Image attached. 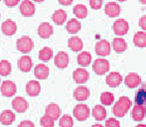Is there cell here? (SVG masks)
<instances>
[{"label": "cell", "instance_id": "obj_1", "mask_svg": "<svg viewBox=\"0 0 146 127\" xmlns=\"http://www.w3.org/2000/svg\"><path fill=\"white\" fill-rule=\"evenodd\" d=\"M131 100L127 96H121L119 97L118 101L114 103L112 107V112L116 117H123L127 113L131 107Z\"/></svg>", "mask_w": 146, "mask_h": 127}, {"label": "cell", "instance_id": "obj_2", "mask_svg": "<svg viewBox=\"0 0 146 127\" xmlns=\"http://www.w3.org/2000/svg\"><path fill=\"white\" fill-rule=\"evenodd\" d=\"M74 117L79 121H85L90 117V107L85 103H79L74 107L73 110Z\"/></svg>", "mask_w": 146, "mask_h": 127}, {"label": "cell", "instance_id": "obj_3", "mask_svg": "<svg viewBox=\"0 0 146 127\" xmlns=\"http://www.w3.org/2000/svg\"><path fill=\"white\" fill-rule=\"evenodd\" d=\"M16 47L19 52L23 53V54H27L32 51L34 48V42L33 40L28 36H23L19 38L16 42Z\"/></svg>", "mask_w": 146, "mask_h": 127}, {"label": "cell", "instance_id": "obj_4", "mask_svg": "<svg viewBox=\"0 0 146 127\" xmlns=\"http://www.w3.org/2000/svg\"><path fill=\"white\" fill-rule=\"evenodd\" d=\"M94 71L98 75H104L110 71V65L106 59H96L92 65Z\"/></svg>", "mask_w": 146, "mask_h": 127}, {"label": "cell", "instance_id": "obj_5", "mask_svg": "<svg viewBox=\"0 0 146 127\" xmlns=\"http://www.w3.org/2000/svg\"><path fill=\"white\" fill-rule=\"evenodd\" d=\"M17 91V87H16L15 83L12 81H4L1 83L0 87V93H2V95H4L5 97H11V96L16 95Z\"/></svg>", "mask_w": 146, "mask_h": 127}, {"label": "cell", "instance_id": "obj_6", "mask_svg": "<svg viewBox=\"0 0 146 127\" xmlns=\"http://www.w3.org/2000/svg\"><path fill=\"white\" fill-rule=\"evenodd\" d=\"M112 29H113V32L115 33V35L124 36L125 34H127V32L129 30L128 22L124 19H117L113 23Z\"/></svg>", "mask_w": 146, "mask_h": 127}, {"label": "cell", "instance_id": "obj_7", "mask_svg": "<svg viewBox=\"0 0 146 127\" xmlns=\"http://www.w3.org/2000/svg\"><path fill=\"white\" fill-rule=\"evenodd\" d=\"M28 102L22 96H16L12 100V108L18 113H23L28 109Z\"/></svg>", "mask_w": 146, "mask_h": 127}, {"label": "cell", "instance_id": "obj_8", "mask_svg": "<svg viewBox=\"0 0 146 127\" xmlns=\"http://www.w3.org/2000/svg\"><path fill=\"white\" fill-rule=\"evenodd\" d=\"M96 55L98 56H102V57H106V56H108L110 54V44L108 41L106 40H100L98 41V43L96 44Z\"/></svg>", "mask_w": 146, "mask_h": 127}, {"label": "cell", "instance_id": "obj_9", "mask_svg": "<svg viewBox=\"0 0 146 127\" xmlns=\"http://www.w3.org/2000/svg\"><path fill=\"white\" fill-rule=\"evenodd\" d=\"M88 77H90V73L87 69H85L84 67H79V69H76L75 71L73 73V79L79 85H83L86 83L88 81Z\"/></svg>", "mask_w": 146, "mask_h": 127}, {"label": "cell", "instance_id": "obj_10", "mask_svg": "<svg viewBox=\"0 0 146 127\" xmlns=\"http://www.w3.org/2000/svg\"><path fill=\"white\" fill-rule=\"evenodd\" d=\"M20 12L23 16L25 17H31L35 14L36 11V7H35L34 3L30 0H24L20 4Z\"/></svg>", "mask_w": 146, "mask_h": 127}, {"label": "cell", "instance_id": "obj_11", "mask_svg": "<svg viewBox=\"0 0 146 127\" xmlns=\"http://www.w3.org/2000/svg\"><path fill=\"white\" fill-rule=\"evenodd\" d=\"M61 108L57 103H49L46 106V109H45V115L49 116L50 118L56 121L57 119L61 117Z\"/></svg>", "mask_w": 146, "mask_h": 127}, {"label": "cell", "instance_id": "obj_12", "mask_svg": "<svg viewBox=\"0 0 146 127\" xmlns=\"http://www.w3.org/2000/svg\"><path fill=\"white\" fill-rule=\"evenodd\" d=\"M1 31L6 36H13L17 32V24L11 19H7L2 23Z\"/></svg>", "mask_w": 146, "mask_h": 127}, {"label": "cell", "instance_id": "obj_13", "mask_svg": "<svg viewBox=\"0 0 146 127\" xmlns=\"http://www.w3.org/2000/svg\"><path fill=\"white\" fill-rule=\"evenodd\" d=\"M122 81H123L122 75H121L119 73H117V71H112V73H108V75L106 79V85H108L110 87H118V85H121Z\"/></svg>", "mask_w": 146, "mask_h": 127}, {"label": "cell", "instance_id": "obj_14", "mask_svg": "<svg viewBox=\"0 0 146 127\" xmlns=\"http://www.w3.org/2000/svg\"><path fill=\"white\" fill-rule=\"evenodd\" d=\"M124 83L129 89H135L141 83V77L138 73H130L125 77Z\"/></svg>", "mask_w": 146, "mask_h": 127}, {"label": "cell", "instance_id": "obj_15", "mask_svg": "<svg viewBox=\"0 0 146 127\" xmlns=\"http://www.w3.org/2000/svg\"><path fill=\"white\" fill-rule=\"evenodd\" d=\"M70 62V58H69V55L67 54L66 52L64 51H61L59 52L58 54L55 56V65H56L58 69H66L69 65Z\"/></svg>", "mask_w": 146, "mask_h": 127}, {"label": "cell", "instance_id": "obj_16", "mask_svg": "<svg viewBox=\"0 0 146 127\" xmlns=\"http://www.w3.org/2000/svg\"><path fill=\"white\" fill-rule=\"evenodd\" d=\"M54 33V29L53 26L51 25L49 22H43L39 25L38 27V35L42 39H48Z\"/></svg>", "mask_w": 146, "mask_h": 127}, {"label": "cell", "instance_id": "obj_17", "mask_svg": "<svg viewBox=\"0 0 146 127\" xmlns=\"http://www.w3.org/2000/svg\"><path fill=\"white\" fill-rule=\"evenodd\" d=\"M15 113L12 110L5 109L0 113V123L4 126H9L15 121Z\"/></svg>", "mask_w": 146, "mask_h": 127}, {"label": "cell", "instance_id": "obj_18", "mask_svg": "<svg viewBox=\"0 0 146 127\" xmlns=\"http://www.w3.org/2000/svg\"><path fill=\"white\" fill-rule=\"evenodd\" d=\"M26 93L29 96L35 97L41 93V85L38 81H29L26 85Z\"/></svg>", "mask_w": 146, "mask_h": 127}, {"label": "cell", "instance_id": "obj_19", "mask_svg": "<svg viewBox=\"0 0 146 127\" xmlns=\"http://www.w3.org/2000/svg\"><path fill=\"white\" fill-rule=\"evenodd\" d=\"M90 89L85 85H80L74 91V97L78 101H85L90 97Z\"/></svg>", "mask_w": 146, "mask_h": 127}, {"label": "cell", "instance_id": "obj_20", "mask_svg": "<svg viewBox=\"0 0 146 127\" xmlns=\"http://www.w3.org/2000/svg\"><path fill=\"white\" fill-rule=\"evenodd\" d=\"M50 69L49 67L45 64H39L35 67L34 69V75L38 79H46L49 77Z\"/></svg>", "mask_w": 146, "mask_h": 127}, {"label": "cell", "instance_id": "obj_21", "mask_svg": "<svg viewBox=\"0 0 146 127\" xmlns=\"http://www.w3.org/2000/svg\"><path fill=\"white\" fill-rule=\"evenodd\" d=\"M146 115V107L143 105L135 104L131 111V117L135 121H142Z\"/></svg>", "mask_w": 146, "mask_h": 127}, {"label": "cell", "instance_id": "obj_22", "mask_svg": "<svg viewBox=\"0 0 146 127\" xmlns=\"http://www.w3.org/2000/svg\"><path fill=\"white\" fill-rule=\"evenodd\" d=\"M33 67V61L29 56H22L18 60V67L23 73H28L32 69Z\"/></svg>", "mask_w": 146, "mask_h": 127}, {"label": "cell", "instance_id": "obj_23", "mask_svg": "<svg viewBox=\"0 0 146 127\" xmlns=\"http://www.w3.org/2000/svg\"><path fill=\"white\" fill-rule=\"evenodd\" d=\"M104 12L110 17H116L120 14V6L116 2H108L104 7Z\"/></svg>", "mask_w": 146, "mask_h": 127}, {"label": "cell", "instance_id": "obj_24", "mask_svg": "<svg viewBox=\"0 0 146 127\" xmlns=\"http://www.w3.org/2000/svg\"><path fill=\"white\" fill-rule=\"evenodd\" d=\"M68 46H69V48L71 49L73 52H81V51L83 50L84 43L81 38L75 36L69 39V41H68Z\"/></svg>", "mask_w": 146, "mask_h": 127}, {"label": "cell", "instance_id": "obj_25", "mask_svg": "<svg viewBox=\"0 0 146 127\" xmlns=\"http://www.w3.org/2000/svg\"><path fill=\"white\" fill-rule=\"evenodd\" d=\"M67 18H68L67 12L63 9L56 10L52 15V20L57 25H63V24H65V22L67 21Z\"/></svg>", "mask_w": 146, "mask_h": 127}, {"label": "cell", "instance_id": "obj_26", "mask_svg": "<svg viewBox=\"0 0 146 127\" xmlns=\"http://www.w3.org/2000/svg\"><path fill=\"white\" fill-rule=\"evenodd\" d=\"M92 116L98 121H102L106 118V109L104 105L98 104L92 108Z\"/></svg>", "mask_w": 146, "mask_h": 127}, {"label": "cell", "instance_id": "obj_27", "mask_svg": "<svg viewBox=\"0 0 146 127\" xmlns=\"http://www.w3.org/2000/svg\"><path fill=\"white\" fill-rule=\"evenodd\" d=\"M77 61L78 64L81 67H88L90 64V62H92V55H90V53L87 52V51L81 52L79 54V56H78Z\"/></svg>", "mask_w": 146, "mask_h": 127}, {"label": "cell", "instance_id": "obj_28", "mask_svg": "<svg viewBox=\"0 0 146 127\" xmlns=\"http://www.w3.org/2000/svg\"><path fill=\"white\" fill-rule=\"evenodd\" d=\"M133 43L138 48L146 47V32H136L133 37Z\"/></svg>", "mask_w": 146, "mask_h": 127}, {"label": "cell", "instance_id": "obj_29", "mask_svg": "<svg viewBox=\"0 0 146 127\" xmlns=\"http://www.w3.org/2000/svg\"><path fill=\"white\" fill-rule=\"evenodd\" d=\"M112 48L116 53H123L127 49V43L122 38H115L112 42Z\"/></svg>", "mask_w": 146, "mask_h": 127}, {"label": "cell", "instance_id": "obj_30", "mask_svg": "<svg viewBox=\"0 0 146 127\" xmlns=\"http://www.w3.org/2000/svg\"><path fill=\"white\" fill-rule=\"evenodd\" d=\"M82 25L77 19H71L68 21L67 25H66V29L70 34H77L78 32L81 30Z\"/></svg>", "mask_w": 146, "mask_h": 127}, {"label": "cell", "instance_id": "obj_31", "mask_svg": "<svg viewBox=\"0 0 146 127\" xmlns=\"http://www.w3.org/2000/svg\"><path fill=\"white\" fill-rule=\"evenodd\" d=\"M73 12L77 18H79V19H85L88 15V8L84 4H77L73 8Z\"/></svg>", "mask_w": 146, "mask_h": 127}, {"label": "cell", "instance_id": "obj_32", "mask_svg": "<svg viewBox=\"0 0 146 127\" xmlns=\"http://www.w3.org/2000/svg\"><path fill=\"white\" fill-rule=\"evenodd\" d=\"M11 64L7 60H2L0 61V75L1 77H7L11 73Z\"/></svg>", "mask_w": 146, "mask_h": 127}, {"label": "cell", "instance_id": "obj_33", "mask_svg": "<svg viewBox=\"0 0 146 127\" xmlns=\"http://www.w3.org/2000/svg\"><path fill=\"white\" fill-rule=\"evenodd\" d=\"M53 58V50L49 47H44L39 52V59L43 62H48Z\"/></svg>", "mask_w": 146, "mask_h": 127}, {"label": "cell", "instance_id": "obj_34", "mask_svg": "<svg viewBox=\"0 0 146 127\" xmlns=\"http://www.w3.org/2000/svg\"><path fill=\"white\" fill-rule=\"evenodd\" d=\"M100 102L102 105H111L114 102V95L113 93L104 91L100 95Z\"/></svg>", "mask_w": 146, "mask_h": 127}, {"label": "cell", "instance_id": "obj_35", "mask_svg": "<svg viewBox=\"0 0 146 127\" xmlns=\"http://www.w3.org/2000/svg\"><path fill=\"white\" fill-rule=\"evenodd\" d=\"M145 98H146V87H141V89H138L137 93H135V104L144 106Z\"/></svg>", "mask_w": 146, "mask_h": 127}, {"label": "cell", "instance_id": "obj_36", "mask_svg": "<svg viewBox=\"0 0 146 127\" xmlns=\"http://www.w3.org/2000/svg\"><path fill=\"white\" fill-rule=\"evenodd\" d=\"M59 125L60 127H73L74 126V119L71 115L65 114L62 117L59 118Z\"/></svg>", "mask_w": 146, "mask_h": 127}, {"label": "cell", "instance_id": "obj_37", "mask_svg": "<svg viewBox=\"0 0 146 127\" xmlns=\"http://www.w3.org/2000/svg\"><path fill=\"white\" fill-rule=\"evenodd\" d=\"M40 124L42 127H54L55 126V120L50 118L47 115H43L40 119Z\"/></svg>", "mask_w": 146, "mask_h": 127}, {"label": "cell", "instance_id": "obj_38", "mask_svg": "<svg viewBox=\"0 0 146 127\" xmlns=\"http://www.w3.org/2000/svg\"><path fill=\"white\" fill-rule=\"evenodd\" d=\"M104 127H120V122L113 117H110L106 120V126Z\"/></svg>", "mask_w": 146, "mask_h": 127}, {"label": "cell", "instance_id": "obj_39", "mask_svg": "<svg viewBox=\"0 0 146 127\" xmlns=\"http://www.w3.org/2000/svg\"><path fill=\"white\" fill-rule=\"evenodd\" d=\"M102 0H90V6L94 10H98L102 6Z\"/></svg>", "mask_w": 146, "mask_h": 127}, {"label": "cell", "instance_id": "obj_40", "mask_svg": "<svg viewBox=\"0 0 146 127\" xmlns=\"http://www.w3.org/2000/svg\"><path fill=\"white\" fill-rule=\"evenodd\" d=\"M18 127H35V124L31 120H23L20 122Z\"/></svg>", "mask_w": 146, "mask_h": 127}, {"label": "cell", "instance_id": "obj_41", "mask_svg": "<svg viewBox=\"0 0 146 127\" xmlns=\"http://www.w3.org/2000/svg\"><path fill=\"white\" fill-rule=\"evenodd\" d=\"M139 26L143 31H146V15L142 16L139 20Z\"/></svg>", "mask_w": 146, "mask_h": 127}, {"label": "cell", "instance_id": "obj_42", "mask_svg": "<svg viewBox=\"0 0 146 127\" xmlns=\"http://www.w3.org/2000/svg\"><path fill=\"white\" fill-rule=\"evenodd\" d=\"M4 2H5L6 5L9 6V7H14V6H16L19 3L20 0H4Z\"/></svg>", "mask_w": 146, "mask_h": 127}, {"label": "cell", "instance_id": "obj_43", "mask_svg": "<svg viewBox=\"0 0 146 127\" xmlns=\"http://www.w3.org/2000/svg\"><path fill=\"white\" fill-rule=\"evenodd\" d=\"M59 3L61 4V5H64V6H69L71 5L72 3H73L74 0H58Z\"/></svg>", "mask_w": 146, "mask_h": 127}, {"label": "cell", "instance_id": "obj_44", "mask_svg": "<svg viewBox=\"0 0 146 127\" xmlns=\"http://www.w3.org/2000/svg\"><path fill=\"white\" fill-rule=\"evenodd\" d=\"M92 127H104V126H102V124H100V123H96V124H94V125H92Z\"/></svg>", "mask_w": 146, "mask_h": 127}, {"label": "cell", "instance_id": "obj_45", "mask_svg": "<svg viewBox=\"0 0 146 127\" xmlns=\"http://www.w3.org/2000/svg\"><path fill=\"white\" fill-rule=\"evenodd\" d=\"M135 127H146L145 124H138V125H136Z\"/></svg>", "mask_w": 146, "mask_h": 127}, {"label": "cell", "instance_id": "obj_46", "mask_svg": "<svg viewBox=\"0 0 146 127\" xmlns=\"http://www.w3.org/2000/svg\"><path fill=\"white\" fill-rule=\"evenodd\" d=\"M139 2L142 4H146V0H139Z\"/></svg>", "mask_w": 146, "mask_h": 127}, {"label": "cell", "instance_id": "obj_47", "mask_svg": "<svg viewBox=\"0 0 146 127\" xmlns=\"http://www.w3.org/2000/svg\"><path fill=\"white\" fill-rule=\"evenodd\" d=\"M33 1H35V2H43L44 0H33Z\"/></svg>", "mask_w": 146, "mask_h": 127}, {"label": "cell", "instance_id": "obj_48", "mask_svg": "<svg viewBox=\"0 0 146 127\" xmlns=\"http://www.w3.org/2000/svg\"><path fill=\"white\" fill-rule=\"evenodd\" d=\"M117 1H119V2H125L126 0H117Z\"/></svg>", "mask_w": 146, "mask_h": 127}, {"label": "cell", "instance_id": "obj_49", "mask_svg": "<svg viewBox=\"0 0 146 127\" xmlns=\"http://www.w3.org/2000/svg\"><path fill=\"white\" fill-rule=\"evenodd\" d=\"M144 106L146 107V98H145V101H144Z\"/></svg>", "mask_w": 146, "mask_h": 127}]
</instances>
